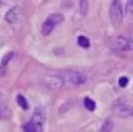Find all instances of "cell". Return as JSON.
<instances>
[{"label":"cell","instance_id":"6da1fadb","mask_svg":"<svg viewBox=\"0 0 133 132\" xmlns=\"http://www.w3.org/2000/svg\"><path fill=\"white\" fill-rule=\"evenodd\" d=\"M65 20V17L63 14L60 13H53L48 16V18L45 20V22L42 25L41 32L43 36H49L59 24H61Z\"/></svg>","mask_w":133,"mask_h":132},{"label":"cell","instance_id":"7a4b0ae2","mask_svg":"<svg viewBox=\"0 0 133 132\" xmlns=\"http://www.w3.org/2000/svg\"><path fill=\"white\" fill-rule=\"evenodd\" d=\"M123 5H122L121 0H112L109 8V15L110 20L114 26H120L123 21Z\"/></svg>","mask_w":133,"mask_h":132},{"label":"cell","instance_id":"3957f363","mask_svg":"<svg viewBox=\"0 0 133 132\" xmlns=\"http://www.w3.org/2000/svg\"><path fill=\"white\" fill-rule=\"evenodd\" d=\"M45 121H46V110L43 107H38L34 111L30 122L36 128L37 132H43Z\"/></svg>","mask_w":133,"mask_h":132},{"label":"cell","instance_id":"277c9868","mask_svg":"<svg viewBox=\"0 0 133 132\" xmlns=\"http://www.w3.org/2000/svg\"><path fill=\"white\" fill-rule=\"evenodd\" d=\"M62 76L65 80V83L69 82L72 85H81L87 81V77L83 74L76 72V71H69V72H63Z\"/></svg>","mask_w":133,"mask_h":132},{"label":"cell","instance_id":"5b68a950","mask_svg":"<svg viewBox=\"0 0 133 132\" xmlns=\"http://www.w3.org/2000/svg\"><path fill=\"white\" fill-rule=\"evenodd\" d=\"M112 47L119 51H129L133 49V43L130 39H127L123 36H118L113 39Z\"/></svg>","mask_w":133,"mask_h":132},{"label":"cell","instance_id":"8992f818","mask_svg":"<svg viewBox=\"0 0 133 132\" xmlns=\"http://www.w3.org/2000/svg\"><path fill=\"white\" fill-rule=\"evenodd\" d=\"M114 111L116 113L117 116L122 117V118H126L133 116V106L123 102H117L114 104Z\"/></svg>","mask_w":133,"mask_h":132},{"label":"cell","instance_id":"52a82bcc","mask_svg":"<svg viewBox=\"0 0 133 132\" xmlns=\"http://www.w3.org/2000/svg\"><path fill=\"white\" fill-rule=\"evenodd\" d=\"M21 15H22L21 8L19 6H14V7H12L10 10H8V12L6 13L5 19L8 23L14 24V23H17L20 20Z\"/></svg>","mask_w":133,"mask_h":132},{"label":"cell","instance_id":"ba28073f","mask_svg":"<svg viewBox=\"0 0 133 132\" xmlns=\"http://www.w3.org/2000/svg\"><path fill=\"white\" fill-rule=\"evenodd\" d=\"M46 83L50 87V88H62L65 84V80L62 76V74L60 75H52L50 77H45Z\"/></svg>","mask_w":133,"mask_h":132},{"label":"cell","instance_id":"9c48e42d","mask_svg":"<svg viewBox=\"0 0 133 132\" xmlns=\"http://www.w3.org/2000/svg\"><path fill=\"white\" fill-rule=\"evenodd\" d=\"M13 52H9L4 55V57L2 58L1 60V63H0V77L4 76L6 72V69H7V66H8V63L11 61V59L13 58Z\"/></svg>","mask_w":133,"mask_h":132},{"label":"cell","instance_id":"30bf717a","mask_svg":"<svg viewBox=\"0 0 133 132\" xmlns=\"http://www.w3.org/2000/svg\"><path fill=\"white\" fill-rule=\"evenodd\" d=\"M114 128V122L111 119H106L100 127L98 132H111Z\"/></svg>","mask_w":133,"mask_h":132},{"label":"cell","instance_id":"8fae6325","mask_svg":"<svg viewBox=\"0 0 133 132\" xmlns=\"http://www.w3.org/2000/svg\"><path fill=\"white\" fill-rule=\"evenodd\" d=\"M83 105H84V107L88 110H89V111H94V110L96 108V103H95V101H94L92 98L89 97V96L84 97V99H83Z\"/></svg>","mask_w":133,"mask_h":132},{"label":"cell","instance_id":"7c38bea8","mask_svg":"<svg viewBox=\"0 0 133 132\" xmlns=\"http://www.w3.org/2000/svg\"><path fill=\"white\" fill-rule=\"evenodd\" d=\"M16 101L18 105L24 110H27L29 108V103H28L27 99L25 98V96L22 94H18L16 96Z\"/></svg>","mask_w":133,"mask_h":132},{"label":"cell","instance_id":"4fadbf2b","mask_svg":"<svg viewBox=\"0 0 133 132\" xmlns=\"http://www.w3.org/2000/svg\"><path fill=\"white\" fill-rule=\"evenodd\" d=\"M11 116V111L6 105L0 104V118L1 119H9Z\"/></svg>","mask_w":133,"mask_h":132},{"label":"cell","instance_id":"5bb4252c","mask_svg":"<svg viewBox=\"0 0 133 132\" xmlns=\"http://www.w3.org/2000/svg\"><path fill=\"white\" fill-rule=\"evenodd\" d=\"M78 45L81 46L82 48L84 49H89V46H90V41L88 37L85 36H78Z\"/></svg>","mask_w":133,"mask_h":132},{"label":"cell","instance_id":"9a60e30c","mask_svg":"<svg viewBox=\"0 0 133 132\" xmlns=\"http://www.w3.org/2000/svg\"><path fill=\"white\" fill-rule=\"evenodd\" d=\"M79 12L83 16H87L89 12V0H79Z\"/></svg>","mask_w":133,"mask_h":132},{"label":"cell","instance_id":"2e32d148","mask_svg":"<svg viewBox=\"0 0 133 132\" xmlns=\"http://www.w3.org/2000/svg\"><path fill=\"white\" fill-rule=\"evenodd\" d=\"M125 14L129 19L133 18V0H127L125 5Z\"/></svg>","mask_w":133,"mask_h":132},{"label":"cell","instance_id":"e0dca14e","mask_svg":"<svg viewBox=\"0 0 133 132\" xmlns=\"http://www.w3.org/2000/svg\"><path fill=\"white\" fill-rule=\"evenodd\" d=\"M128 83H129V78L126 76H122V77L118 78V85L120 88H126L128 85Z\"/></svg>","mask_w":133,"mask_h":132},{"label":"cell","instance_id":"ac0fdd59","mask_svg":"<svg viewBox=\"0 0 133 132\" xmlns=\"http://www.w3.org/2000/svg\"><path fill=\"white\" fill-rule=\"evenodd\" d=\"M23 130H24V132H37L36 128L34 127V125L30 121L23 125Z\"/></svg>","mask_w":133,"mask_h":132},{"label":"cell","instance_id":"d6986e66","mask_svg":"<svg viewBox=\"0 0 133 132\" xmlns=\"http://www.w3.org/2000/svg\"><path fill=\"white\" fill-rule=\"evenodd\" d=\"M130 40L132 41V43H133V30H132V32H131V34H130Z\"/></svg>","mask_w":133,"mask_h":132}]
</instances>
